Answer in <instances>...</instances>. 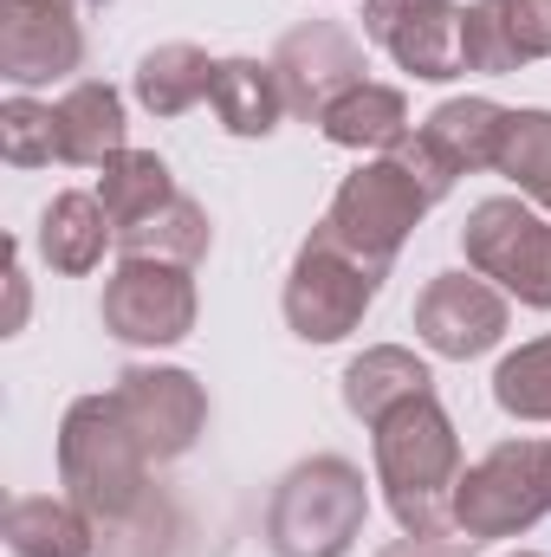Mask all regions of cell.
Listing matches in <instances>:
<instances>
[{"label": "cell", "mask_w": 551, "mask_h": 557, "mask_svg": "<svg viewBox=\"0 0 551 557\" xmlns=\"http://www.w3.org/2000/svg\"><path fill=\"white\" fill-rule=\"evenodd\" d=\"M377 486L390 519L409 539H454V480H461V434L434 396H415L370 428Z\"/></svg>", "instance_id": "obj_1"}, {"label": "cell", "mask_w": 551, "mask_h": 557, "mask_svg": "<svg viewBox=\"0 0 551 557\" xmlns=\"http://www.w3.org/2000/svg\"><path fill=\"white\" fill-rule=\"evenodd\" d=\"M149 447L124 421L118 396H78L59 421V486L78 512L98 519V532H118L149 506Z\"/></svg>", "instance_id": "obj_2"}, {"label": "cell", "mask_w": 551, "mask_h": 557, "mask_svg": "<svg viewBox=\"0 0 551 557\" xmlns=\"http://www.w3.org/2000/svg\"><path fill=\"white\" fill-rule=\"evenodd\" d=\"M370 519V480L344 454H311L273 486L267 552L273 557H351Z\"/></svg>", "instance_id": "obj_3"}, {"label": "cell", "mask_w": 551, "mask_h": 557, "mask_svg": "<svg viewBox=\"0 0 551 557\" xmlns=\"http://www.w3.org/2000/svg\"><path fill=\"white\" fill-rule=\"evenodd\" d=\"M428 208H434V195L421 188V175H415L403 156H370L364 169H351V175L338 182V195H331L318 234H331L351 260L390 273L396 253H403V240L421 227Z\"/></svg>", "instance_id": "obj_4"}, {"label": "cell", "mask_w": 551, "mask_h": 557, "mask_svg": "<svg viewBox=\"0 0 551 557\" xmlns=\"http://www.w3.org/2000/svg\"><path fill=\"white\" fill-rule=\"evenodd\" d=\"M551 512L546 441H500L454 480V539H519Z\"/></svg>", "instance_id": "obj_5"}, {"label": "cell", "mask_w": 551, "mask_h": 557, "mask_svg": "<svg viewBox=\"0 0 551 557\" xmlns=\"http://www.w3.org/2000/svg\"><path fill=\"white\" fill-rule=\"evenodd\" d=\"M461 253L480 278H493L526 311H551V214L526 195H487L467 208Z\"/></svg>", "instance_id": "obj_6"}, {"label": "cell", "mask_w": 551, "mask_h": 557, "mask_svg": "<svg viewBox=\"0 0 551 557\" xmlns=\"http://www.w3.org/2000/svg\"><path fill=\"white\" fill-rule=\"evenodd\" d=\"M383 278L390 273L351 260L331 234L311 227V240L298 247V260H292V273H285L279 311H285V324H292L298 344H344V337L364 324V311L377 305Z\"/></svg>", "instance_id": "obj_7"}, {"label": "cell", "mask_w": 551, "mask_h": 557, "mask_svg": "<svg viewBox=\"0 0 551 557\" xmlns=\"http://www.w3.org/2000/svg\"><path fill=\"white\" fill-rule=\"evenodd\" d=\"M195 267H169V260H118V273L105 278L98 318L118 344L137 350H169L195 331Z\"/></svg>", "instance_id": "obj_8"}, {"label": "cell", "mask_w": 551, "mask_h": 557, "mask_svg": "<svg viewBox=\"0 0 551 557\" xmlns=\"http://www.w3.org/2000/svg\"><path fill=\"white\" fill-rule=\"evenodd\" d=\"M273 72H279V91H285V117L318 124L344 91L364 85L370 59H364V39H357L351 26H338V20H305V26H292L273 46Z\"/></svg>", "instance_id": "obj_9"}, {"label": "cell", "mask_w": 551, "mask_h": 557, "mask_svg": "<svg viewBox=\"0 0 551 557\" xmlns=\"http://www.w3.org/2000/svg\"><path fill=\"white\" fill-rule=\"evenodd\" d=\"M506 324H513L506 292L480 273H434L415 298V337L448 363L487 357L493 344H506Z\"/></svg>", "instance_id": "obj_10"}, {"label": "cell", "mask_w": 551, "mask_h": 557, "mask_svg": "<svg viewBox=\"0 0 551 557\" xmlns=\"http://www.w3.org/2000/svg\"><path fill=\"white\" fill-rule=\"evenodd\" d=\"M85 65V26L72 0H0V78L13 91L59 85Z\"/></svg>", "instance_id": "obj_11"}, {"label": "cell", "mask_w": 551, "mask_h": 557, "mask_svg": "<svg viewBox=\"0 0 551 557\" xmlns=\"http://www.w3.org/2000/svg\"><path fill=\"white\" fill-rule=\"evenodd\" d=\"M111 396H118L124 421L137 428V441L149 447V460H182L208 428V389L175 363H131L111 383Z\"/></svg>", "instance_id": "obj_12"}, {"label": "cell", "mask_w": 551, "mask_h": 557, "mask_svg": "<svg viewBox=\"0 0 551 557\" xmlns=\"http://www.w3.org/2000/svg\"><path fill=\"white\" fill-rule=\"evenodd\" d=\"M467 72L506 78L532 59H551V0H467Z\"/></svg>", "instance_id": "obj_13"}, {"label": "cell", "mask_w": 551, "mask_h": 557, "mask_svg": "<svg viewBox=\"0 0 551 557\" xmlns=\"http://www.w3.org/2000/svg\"><path fill=\"white\" fill-rule=\"evenodd\" d=\"M506 104L493 98H448L421 117L415 143L461 182V175H480V169H500V143H506Z\"/></svg>", "instance_id": "obj_14"}, {"label": "cell", "mask_w": 551, "mask_h": 557, "mask_svg": "<svg viewBox=\"0 0 551 557\" xmlns=\"http://www.w3.org/2000/svg\"><path fill=\"white\" fill-rule=\"evenodd\" d=\"M52 124H59V162H72V169H105L111 156L131 149L124 98H118V85H105V78H78V85L52 104Z\"/></svg>", "instance_id": "obj_15"}, {"label": "cell", "mask_w": 551, "mask_h": 557, "mask_svg": "<svg viewBox=\"0 0 551 557\" xmlns=\"http://www.w3.org/2000/svg\"><path fill=\"white\" fill-rule=\"evenodd\" d=\"M33 247H39V260H46L52 273L85 278V273H98V267H105V247H118V227H111V214H105V201H98V195L65 188V195H52V201H46Z\"/></svg>", "instance_id": "obj_16"}, {"label": "cell", "mask_w": 551, "mask_h": 557, "mask_svg": "<svg viewBox=\"0 0 551 557\" xmlns=\"http://www.w3.org/2000/svg\"><path fill=\"white\" fill-rule=\"evenodd\" d=\"M415 396H434V376H428V363L415 350H403V344H370L364 357L344 363V409L364 421V428H377L390 409H403Z\"/></svg>", "instance_id": "obj_17"}, {"label": "cell", "mask_w": 551, "mask_h": 557, "mask_svg": "<svg viewBox=\"0 0 551 557\" xmlns=\"http://www.w3.org/2000/svg\"><path fill=\"white\" fill-rule=\"evenodd\" d=\"M461 20H467V7H454V0H421L409 20L390 33V59L421 78V85H448V78H461L467 72V33H461Z\"/></svg>", "instance_id": "obj_18"}, {"label": "cell", "mask_w": 551, "mask_h": 557, "mask_svg": "<svg viewBox=\"0 0 551 557\" xmlns=\"http://www.w3.org/2000/svg\"><path fill=\"white\" fill-rule=\"evenodd\" d=\"M0 539H7L13 557H98V519L78 512L72 499L26 493V499L7 506Z\"/></svg>", "instance_id": "obj_19"}, {"label": "cell", "mask_w": 551, "mask_h": 557, "mask_svg": "<svg viewBox=\"0 0 551 557\" xmlns=\"http://www.w3.org/2000/svg\"><path fill=\"white\" fill-rule=\"evenodd\" d=\"M208 104L221 117L228 137H273L279 117H285V91H279L273 59H221L215 65V85H208Z\"/></svg>", "instance_id": "obj_20"}, {"label": "cell", "mask_w": 551, "mask_h": 557, "mask_svg": "<svg viewBox=\"0 0 551 557\" xmlns=\"http://www.w3.org/2000/svg\"><path fill=\"white\" fill-rule=\"evenodd\" d=\"M318 131L325 143H338V149H370V156H390L396 143L409 137V98L396 91V85H377V78H364L357 91H344L325 117H318Z\"/></svg>", "instance_id": "obj_21"}, {"label": "cell", "mask_w": 551, "mask_h": 557, "mask_svg": "<svg viewBox=\"0 0 551 557\" xmlns=\"http://www.w3.org/2000/svg\"><path fill=\"white\" fill-rule=\"evenodd\" d=\"M215 65H221V59H208L201 46L169 39V46H149V52L137 59L131 91H137V104L149 111V117H182V111H195V104L208 98Z\"/></svg>", "instance_id": "obj_22"}, {"label": "cell", "mask_w": 551, "mask_h": 557, "mask_svg": "<svg viewBox=\"0 0 551 557\" xmlns=\"http://www.w3.org/2000/svg\"><path fill=\"white\" fill-rule=\"evenodd\" d=\"M91 195L105 201L111 227L124 234V227L149 221L156 208H169L182 188H175V175H169V162H162L156 149H124V156H111V162L98 169V188H91Z\"/></svg>", "instance_id": "obj_23"}, {"label": "cell", "mask_w": 551, "mask_h": 557, "mask_svg": "<svg viewBox=\"0 0 551 557\" xmlns=\"http://www.w3.org/2000/svg\"><path fill=\"white\" fill-rule=\"evenodd\" d=\"M118 247H124V260H169V267H195V260H208L215 227H208V208H201V201L175 195V201H169V208H156L149 221L124 227V234H118Z\"/></svg>", "instance_id": "obj_24"}, {"label": "cell", "mask_w": 551, "mask_h": 557, "mask_svg": "<svg viewBox=\"0 0 551 557\" xmlns=\"http://www.w3.org/2000/svg\"><path fill=\"white\" fill-rule=\"evenodd\" d=\"M493 403H500V416L526 421V428H546L551 421V337H532L513 357H500Z\"/></svg>", "instance_id": "obj_25"}, {"label": "cell", "mask_w": 551, "mask_h": 557, "mask_svg": "<svg viewBox=\"0 0 551 557\" xmlns=\"http://www.w3.org/2000/svg\"><path fill=\"white\" fill-rule=\"evenodd\" d=\"M500 175H506L526 201H539V195L551 188V111L546 104H519V111L506 117Z\"/></svg>", "instance_id": "obj_26"}, {"label": "cell", "mask_w": 551, "mask_h": 557, "mask_svg": "<svg viewBox=\"0 0 551 557\" xmlns=\"http://www.w3.org/2000/svg\"><path fill=\"white\" fill-rule=\"evenodd\" d=\"M0 156H7V169H46V162H59V124H52V104L13 91V98L0 104Z\"/></svg>", "instance_id": "obj_27"}, {"label": "cell", "mask_w": 551, "mask_h": 557, "mask_svg": "<svg viewBox=\"0 0 551 557\" xmlns=\"http://www.w3.org/2000/svg\"><path fill=\"white\" fill-rule=\"evenodd\" d=\"M421 0H364V39H377V46H390V33L409 20Z\"/></svg>", "instance_id": "obj_28"}, {"label": "cell", "mask_w": 551, "mask_h": 557, "mask_svg": "<svg viewBox=\"0 0 551 557\" xmlns=\"http://www.w3.org/2000/svg\"><path fill=\"white\" fill-rule=\"evenodd\" d=\"M467 552H474V545H454V539H409V532H403L396 545H383L377 557H467Z\"/></svg>", "instance_id": "obj_29"}, {"label": "cell", "mask_w": 551, "mask_h": 557, "mask_svg": "<svg viewBox=\"0 0 551 557\" xmlns=\"http://www.w3.org/2000/svg\"><path fill=\"white\" fill-rule=\"evenodd\" d=\"M7 292H13V305H7V331H20V324H26V273H20V247H7Z\"/></svg>", "instance_id": "obj_30"}, {"label": "cell", "mask_w": 551, "mask_h": 557, "mask_svg": "<svg viewBox=\"0 0 551 557\" xmlns=\"http://www.w3.org/2000/svg\"><path fill=\"white\" fill-rule=\"evenodd\" d=\"M539 208H546V214H551V188H546V195H539Z\"/></svg>", "instance_id": "obj_31"}, {"label": "cell", "mask_w": 551, "mask_h": 557, "mask_svg": "<svg viewBox=\"0 0 551 557\" xmlns=\"http://www.w3.org/2000/svg\"><path fill=\"white\" fill-rule=\"evenodd\" d=\"M500 557H539V552H500Z\"/></svg>", "instance_id": "obj_32"}, {"label": "cell", "mask_w": 551, "mask_h": 557, "mask_svg": "<svg viewBox=\"0 0 551 557\" xmlns=\"http://www.w3.org/2000/svg\"><path fill=\"white\" fill-rule=\"evenodd\" d=\"M546 473H551V441H546Z\"/></svg>", "instance_id": "obj_33"}, {"label": "cell", "mask_w": 551, "mask_h": 557, "mask_svg": "<svg viewBox=\"0 0 551 557\" xmlns=\"http://www.w3.org/2000/svg\"><path fill=\"white\" fill-rule=\"evenodd\" d=\"M72 7H78V0H72Z\"/></svg>", "instance_id": "obj_34"}]
</instances>
